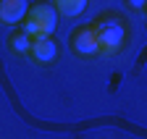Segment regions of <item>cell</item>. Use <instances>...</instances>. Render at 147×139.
Listing matches in <instances>:
<instances>
[{
  "mask_svg": "<svg viewBox=\"0 0 147 139\" xmlns=\"http://www.w3.org/2000/svg\"><path fill=\"white\" fill-rule=\"evenodd\" d=\"M58 55V42L53 40V34H45V37H34L32 47H29V58L40 66H50Z\"/></svg>",
  "mask_w": 147,
  "mask_h": 139,
  "instance_id": "obj_4",
  "label": "cell"
},
{
  "mask_svg": "<svg viewBox=\"0 0 147 139\" xmlns=\"http://www.w3.org/2000/svg\"><path fill=\"white\" fill-rule=\"evenodd\" d=\"M92 29L97 34V45H100V55L102 58H113L129 45L131 29H129V19L121 11H102L89 21Z\"/></svg>",
  "mask_w": 147,
  "mask_h": 139,
  "instance_id": "obj_1",
  "label": "cell"
},
{
  "mask_svg": "<svg viewBox=\"0 0 147 139\" xmlns=\"http://www.w3.org/2000/svg\"><path fill=\"white\" fill-rule=\"evenodd\" d=\"M123 3H126L129 8H134V11H139V13H142V11H144V5H147V0H123Z\"/></svg>",
  "mask_w": 147,
  "mask_h": 139,
  "instance_id": "obj_8",
  "label": "cell"
},
{
  "mask_svg": "<svg viewBox=\"0 0 147 139\" xmlns=\"http://www.w3.org/2000/svg\"><path fill=\"white\" fill-rule=\"evenodd\" d=\"M29 11V0H0V24H21Z\"/></svg>",
  "mask_w": 147,
  "mask_h": 139,
  "instance_id": "obj_5",
  "label": "cell"
},
{
  "mask_svg": "<svg viewBox=\"0 0 147 139\" xmlns=\"http://www.w3.org/2000/svg\"><path fill=\"white\" fill-rule=\"evenodd\" d=\"M55 26H58V11L53 8V3H29V11L21 19V29L32 40L53 34Z\"/></svg>",
  "mask_w": 147,
  "mask_h": 139,
  "instance_id": "obj_2",
  "label": "cell"
},
{
  "mask_svg": "<svg viewBox=\"0 0 147 139\" xmlns=\"http://www.w3.org/2000/svg\"><path fill=\"white\" fill-rule=\"evenodd\" d=\"M68 47L74 55L79 58H97L100 55V45H97V34L92 29V24H82L68 34Z\"/></svg>",
  "mask_w": 147,
  "mask_h": 139,
  "instance_id": "obj_3",
  "label": "cell"
},
{
  "mask_svg": "<svg viewBox=\"0 0 147 139\" xmlns=\"http://www.w3.org/2000/svg\"><path fill=\"white\" fill-rule=\"evenodd\" d=\"M29 47H32V37H29L21 26L13 29V32L8 34V50H11L13 55H21V58L29 55Z\"/></svg>",
  "mask_w": 147,
  "mask_h": 139,
  "instance_id": "obj_6",
  "label": "cell"
},
{
  "mask_svg": "<svg viewBox=\"0 0 147 139\" xmlns=\"http://www.w3.org/2000/svg\"><path fill=\"white\" fill-rule=\"evenodd\" d=\"M89 0H53V8L58 11V16H66V19H76V16L84 13Z\"/></svg>",
  "mask_w": 147,
  "mask_h": 139,
  "instance_id": "obj_7",
  "label": "cell"
}]
</instances>
